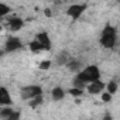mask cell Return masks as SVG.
I'll return each instance as SVG.
<instances>
[{
    "label": "cell",
    "instance_id": "obj_1",
    "mask_svg": "<svg viewBox=\"0 0 120 120\" xmlns=\"http://www.w3.org/2000/svg\"><path fill=\"white\" fill-rule=\"evenodd\" d=\"M79 82H82L83 85L86 83V82H96V81H99V69L96 68V67H88L82 74H79L78 75V78H76Z\"/></svg>",
    "mask_w": 120,
    "mask_h": 120
},
{
    "label": "cell",
    "instance_id": "obj_2",
    "mask_svg": "<svg viewBox=\"0 0 120 120\" xmlns=\"http://www.w3.org/2000/svg\"><path fill=\"white\" fill-rule=\"evenodd\" d=\"M100 42L106 48H113L114 47V42H116V30L113 27H110V26H106L105 30L102 31Z\"/></svg>",
    "mask_w": 120,
    "mask_h": 120
},
{
    "label": "cell",
    "instance_id": "obj_3",
    "mask_svg": "<svg viewBox=\"0 0 120 120\" xmlns=\"http://www.w3.org/2000/svg\"><path fill=\"white\" fill-rule=\"evenodd\" d=\"M23 99H34L37 96H41V88L40 86H28L21 90Z\"/></svg>",
    "mask_w": 120,
    "mask_h": 120
},
{
    "label": "cell",
    "instance_id": "obj_4",
    "mask_svg": "<svg viewBox=\"0 0 120 120\" xmlns=\"http://www.w3.org/2000/svg\"><path fill=\"white\" fill-rule=\"evenodd\" d=\"M86 9V6L85 4H74V6H71L69 9H68V14L74 19V20H76L81 14H82V11Z\"/></svg>",
    "mask_w": 120,
    "mask_h": 120
},
{
    "label": "cell",
    "instance_id": "obj_5",
    "mask_svg": "<svg viewBox=\"0 0 120 120\" xmlns=\"http://www.w3.org/2000/svg\"><path fill=\"white\" fill-rule=\"evenodd\" d=\"M21 47V42L19 41V38H10L6 44V51L10 52V51H14V49H19Z\"/></svg>",
    "mask_w": 120,
    "mask_h": 120
},
{
    "label": "cell",
    "instance_id": "obj_6",
    "mask_svg": "<svg viewBox=\"0 0 120 120\" xmlns=\"http://www.w3.org/2000/svg\"><path fill=\"white\" fill-rule=\"evenodd\" d=\"M103 88H105L103 82H102V81H96V82H92V83L88 86V90H89L90 93H99V92L103 90Z\"/></svg>",
    "mask_w": 120,
    "mask_h": 120
},
{
    "label": "cell",
    "instance_id": "obj_7",
    "mask_svg": "<svg viewBox=\"0 0 120 120\" xmlns=\"http://www.w3.org/2000/svg\"><path fill=\"white\" fill-rule=\"evenodd\" d=\"M38 41H40V44L42 45L44 49H49L51 48V41H49V38H48V35L45 33L38 34Z\"/></svg>",
    "mask_w": 120,
    "mask_h": 120
},
{
    "label": "cell",
    "instance_id": "obj_8",
    "mask_svg": "<svg viewBox=\"0 0 120 120\" xmlns=\"http://www.w3.org/2000/svg\"><path fill=\"white\" fill-rule=\"evenodd\" d=\"M23 27V20H20V19H11L10 21H9V28L11 30V31H17V30H20Z\"/></svg>",
    "mask_w": 120,
    "mask_h": 120
},
{
    "label": "cell",
    "instance_id": "obj_9",
    "mask_svg": "<svg viewBox=\"0 0 120 120\" xmlns=\"http://www.w3.org/2000/svg\"><path fill=\"white\" fill-rule=\"evenodd\" d=\"M0 103H3V105H9V103H11L10 96H9L7 90H6V88H2V89H0Z\"/></svg>",
    "mask_w": 120,
    "mask_h": 120
},
{
    "label": "cell",
    "instance_id": "obj_10",
    "mask_svg": "<svg viewBox=\"0 0 120 120\" xmlns=\"http://www.w3.org/2000/svg\"><path fill=\"white\" fill-rule=\"evenodd\" d=\"M64 98V90L61 88H55L52 90V99L54 100H59V99H62Z\"/></svg>",
    "mask_w": 120,
    "mask_h": 120
},
{
    "label": "cell",
    "instance_id": "obj_11",
    "mask_svg": "<svg viewBox=\"0 0 120 120\" xmlns=\"http://www.w3.org/2000/svg\"><path fill=\"white\" fill-rule=\"evenodd\" d=\"M30 48H31L33 51H41V49H44L42 45L40 44V41H33V42L30 44Z\"/></svg>",
    "mask_w": 120,
    "mask_h": 120
},
{
    "label": "cell",
    "instance_id": "obj_12",
    "mask_svg": "<svg viewBox=\"0 0 120 120\" xmlns=\"http://www.w3.org/2000/svg\"><path fill=\"white\" fill-rule=\"evenodd\" d=\"M116 89H117V85H116L114 82H110V83L107 85V90H109V93H114Z\"/></svg>",
    "mask_w": 120,
    "mask_h": 120
},
{
    "label": "cell",
    "instance_id": "obj_13",
    "mask_svg": "<svg viewBox=\"0 0 120 120\" xmlns=\"http://www.w3.org/2000/svg\"><path fill=\"white\" fill-rule=\"evenodd\" d=\"M41 102H42V99H41V96H37V98H34V99H33V102H31L30 105H31L33 107H35V106H38V105H40Z\"/></svg>",
    "mask_w": 120,
    "mask_h": 120
},
{
    "label": "cell",
    "instance_id": "obj_14",
    "mask_svg": "<svg viewBox=\"0 0 120 120\" xmlns=\"http://www.w3.org/2000/svg\"><path fill=\"white\" fill-rule=\"evenodd\" d=\"M71 95H74V96H81V95H82V90L78 89V88H74V89H71Z\"/></svg>",
    "mask_w": 120,
    "mask_h": 120
},
{
    "label": "cell",
    "instance_id": "obj_15",
    "mask_svg": "<svg viewBox=\"0 0 120 120\" xmlns=\"http://www.w3.org/2000/svg\"><path fill=\"white\" fill-rule=\"evenodd\" d=\"M7 11H9V7L2 3V4H0V14H6Z\"/></svg>",
    "mask_w": 120,
    "mask_h": 120
},
{
    "label": "cell",
    "instance_id": "obj_16",
    "mask_svg": "<svg viewBox=\"0 0 120 120\" xmlns=\"http://www.w3.org/2000/svg\"><path fill=\"white\" fill-rule=\"evenodd\" d=\"M49 65H51V62H49V61H44V62H41L40 68H41V69H48V68H49Z\"/></svg>",
    "mask_w": 120,
    "mask_h": 120
},
{
    "label": "cell",
    "instance_id": "obj_17",
    "mask_svg": "<svg viewBox=\"0 0 120 120\" xmlns=\"http://www.w3.org/2000/svg\"><path fill=\"white\" fill-rule=\"evenodd\" d=\"M11 113H13V112H11L10 109H4V110L2 112V116H3V117H10Z\"/></svg>",
    "mask_w": 120,
    "mask_h": 120
},
{
    "label": "cell",
    "instance_id": "obj_18",
    "mask_svg": "<svg viewBox=\"0 0 120 120\" xmlns=\"http://www.w3.org/2000/svg\"><path fill=\"white\" fill-rule=\"evenodd\" d=\"M19 117H20V113L19 112H13L11 116L9 117V120H19Z\"/></svg>",
    "mask_w": 120,
    "mask_h": 120
},
{
    "label": "cell",
    "instance_id": "obj_19",
    "mask_svg": "<svg viewBox=\"0 0 120 120\" xmlns=\"http://www.w3.org/2000/svg\"><path fill=\"white\" fill-rule=\"evenodd\" d=\"M102 99H103L105 102H109V100H110V93H103V95H102Z\"/></svg>",
    "mask_w": 120,
    "mask_h": 120
},
{
    "label": "cell",
    "instance_id": "obj_20",
    "mask_svg": "<svg viewBox=\"0 0 120 120\" xmlns=\"http://www.w3.org/2000/svg\"><path fill=\"white\" fill-rule=\"evenodd\" d=\"M68 67H69L71 69H76V68H78V62H71V64H68Z\"/></svg>",
    "mask_w": 120,
    "mask_h": 120
},
{
    "label": "cell",
    "instance_id": "obj_21",
    "mask_svg": "<svg viewBox=\"0 0 120 120\" xmlns=\"http://www.w3.org/2000/svg\"><path fill=\"white\" fill-rule=\"evenodd\" d=\"M103 120H113V119H112V117H110V116H106V117H105V119H103Z\"/></svg>",
    "mask_w": 120,
    "mask_h": 120
}]
</instances>
